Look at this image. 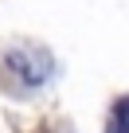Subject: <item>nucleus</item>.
<instances>
[{
    "mask_svg": "<svg viewBox=\"0 0 129 133\" xmlns=\"http://www.w3.org/2000/svg\"><path fill=\"white\" fill-rule=\"evenodd\" d=\"M110 133H129V98H121L110 114Z\"/></svg>",
    "mask_w": 129,
    "mask_h": 133,
    "instance_id": "obj_1",
    "label": "nucleus"
}]
</instances>
